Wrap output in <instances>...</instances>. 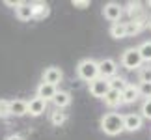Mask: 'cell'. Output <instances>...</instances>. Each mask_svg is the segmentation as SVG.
Masks as SVG:
<instances>
[{
  "mask_svg": "<svg viewBox=\"0 0 151 140\" xmlns=\"http://www.w3.org/2000/svg\"><path fill=\"white\" fill-rule=\"evenodd\" d=\"M99 127L104 135L108 136H118L123 133V114L121 112H106L101 116Z\"/></svg>",
  "mask_w": 151,
  "mask_h": 140,
  "instance_id": "cell-1",
  "label": "cell"
},
{
  "mask_svg": "<svg viewBox=\"0 0 151 140\" xmlns=\"http://www.w3.org/2000/svg\"><path fill=\"white\" fill-rule=\"evenodd\" d=\"M77 75L80 80H84V82H91V80L99 79V64L97 60L93 58H84V60H80L77 64Z\"/></svg>",
  "mask_w": 151,
  "mask_h": 140,
  "instance_id": "cell-2",
  "label": "cell"
},
{
  "mask_svg": "<svg viewBox=\"0 0 151 140\" xmlns=\"http://www.w3.org/2000/svg\"><path fill=\"white\" fill-rule=\"evenodd\" d=\"M119 64L121 67H125L127 71H138L142 67V56L138 52V47H129L121 52V58H119Z\"/></svg>",
  "mask_w": 151,
  "mask_h": 140,
  "instance_id": "cell-3",
  "label": "cell"
},
{
  "mask_svg": "<svg viewBox=\"0 0 151 140\" xmlns=\"http://www.w3.org/2000/svg\"><path fill=\"white\" fill-rule=\"evenodd\" d=\"M123 6L119 2H106L103 6V17L106 21H110L114 25V22H121V17H123Z\"/></svg>",
  "mask_w": 151,
  "mask_h": 140,
  "instance_id": "cell-4",
  "label": "cell"
},
{
  "mask_svg": "<svg viewBox=\"0 0 151 140\" xmlns=\"http://www.w3.org/2000/svg\"><path fill=\"white\" fill-rule=\"evenodd\" d=\"M99 64V77L101 79H106L110 80L112 77H116L118 75V62L114 60V58H103V60L97 62Z\"/></svg>",
  "mask_w": 151,
  "mask_h": 140,
  "instance_id": "cell-5",
  "label": "cell"
},
{
  "mask_svg": "<svg viewBox=\"0 0 151 140\" xmlns=\"http://www.w3.org/2000/svg\"><path fill=\"white\" fill-rule=\"evenodd\" d=\"M144 125V118L140 116V112H127L123 114V131L127 133H136L140 131Z\"/></svg>",
  "mask_w": 151,
  "mask_h": 140,
  "instance_id": "cell-6",
  "label": "cell"
},
{
  "mask_svg": "<svg viewBox=\"0 0 151 140\" xmlns=\"http://www.w3.org/2000/svg\"><path fill=\"white\" fill-rule=\"evenodd\" d=\"M88 90H90V95H91V97L103 99V97L108 93L110 86H108V80H106V79H101V77H99V79L91 80V82L88 84Z\"/></svg>",
  "mask_w": 151,
  "mask_h": 140,
  "instance_id": "cell-7",
  "label": "cell"
},
{
  "mask_svg": "<svg viewBox=\"0 0 151 140\" xmlns=\"http://www.w3.org/2000/svg\"><path fill=\"white\" fill-rule=\"evenodd\" d=\"M63 80V71L60 67H56V66H50L47 67L43 71V77H41V82H47V84H52V86H56L58 88V84H60Z\"/></svg>",
  "mask_w": 151,
  "mask_h": 140,
  "instance_id": "cell-8",
  "label": "cell"
},
{
  "mask_svg": "<svg viewBox=\"0 0 151 140\" xmlns=\"http://www.w3.org/2000/svg\"><path fill=\"white\" fill-rule=\"evenodd\" d=\"M47 112V101H43V99H39L37 95H34L30 101H28V114L32 116V118H37V116H41Z\"/></svg>",
  "mask_w": 151,
  "mask_h": 140,
  "instance_id": "cell-9",
  "label": "cell"
},
{
  "mask_svg": "<svg viewBox=\"0 0 151 140\" xmlns=\"http://www.w3.org/2000/svg\"><path fill=\"white\" fill-rule=\"evenodd\" d=\"M121 99H123V105H132L140 99V93H138V84L129 82L121 90Z\"/></svg>",
  "mask_w": 151,
  "mask_h": 140,
  "instance_id": "cell-10",
  "label": "cell"
},
{
  "mask_svg": "<svg viewBox=\"0 0 151 140\" xmlns=\"http://www.w3.org/2000/svg\"><path fill=\"white\" fill-rule=\"evenodd\" d=\"M26 114H28V101H24V99H11L9 101V116L22 118Z\"/></svg>",
  "mask_w": 151,
  "mask_h": 140,
  "instance_id": "cell-11",
  "label": "cell"
},
{
  "mask_svg": "<svg viewBox=\"0 0 151 140\" xmlns=\"http://www.w3.org/2000/svg\"><path fill=\"white\" fill-rule=\"evenodd\" d=\"M56 92L58 88L56 86H52V84H47V82H39L37 84V88H36V95L39 99H43V101H52V97L56 95Z\"/></svg>",
  "mask_w": 151,
  "mask_h": 140,
  "instance_id": "cell-12",
  "label": "cell"
},
{
  "mask_svg": "<svg viewBox=\"0 0 151 140\" xmlns=\"http://www.w3.org/2000/svg\"><path fill=\"white\" fill-rule=\"evenodd\" d=\"M15 17L22 22H30L34 21V13H32V6L30 2H19L15 8Z\"/></svg>",
  "mask_w": 151,
  "mask_h": 140,
  "instance_id": "cell-13",
  "label": "cell"
},
{
  "mask_svg": "<svg viewBox=\"0 0 151 140\" xmlns=\"http://www.w3.org/2000/svg\"><path fill=\"white\" fill-rule=\"evenodd\" d=\"M123 11L129 15V21H146L144 19V6L140 2H129Z\"/></svg>",
  "mask_w": 151,
  "mask_h": 140,
  "instance_id": "cell-14",
  "label": "cell"
},
{
  "mask_svg": "<svg viewBox=\"0 0 151 140\" xmlns=\"http://www.w3.org/2000/svg\"><path fill=\"white\" fill-rule=\"evenodd\" d=\"M50 103L54 105V108L63 110V108H67L69 105H71V93L65 92V90H58V92H56V95L52 97V101H50Z\"/></svg>",
  "mask_w": 151,
  "mask_h": 140,
  "instance_id": "cell-15",
  "label": "cell"
},
{
  "mask_svg": "<svg viewBox=\"0 0 151 140\" xmlns=\"http://www.w3.org/2000/svg\"><path fill=\"white\" fill-rule=\"evenodd\" d=\"M30 6H32L34 21H43L45 17H49V13H50L49 4H45V2H30Z\"/></svg>",
  "mask_w": 151,
  "mask_h": 140,
  "instance_id": "cell-16",
  "label": "cell"
},
{
  "mask_svg": "<svg viewBox=\"0 0 151 140\" xmlns=\"http://www.w3.org/2000/svg\"><path fill=\"white\" fill-rule=\"evenodd\" d=\"M103 101H104V105H106L108 108H118V107L123 105L121 92H118V90H108V93L103 97Z\"/></svg>",
  "mask_w": 151,
  "mask_h": 140,
  "instance_id": "cell-17",
  "label": "cell"
},
{
  "mask_svg": "<svg viewBox=\"0 0 151 140\" xmlns=\"http://www.w3.org/2000/svg\"><path fill=\"white\" fill-rule=\"evenodd\" d=\"M144 28H146V21H127L125 22V32L127 38H134L138 36Z\"/></svg>",
  "mask_w": 151,
  "mask_h": 140,
  "instance_id": "cell-18",
  "label": "cell"
},
{
  "mask_svg": "<svg viewBox=\"0 0 151 140\" xmlns=\"http://www.w3.org/2000/svg\"><path fill=\"white\" fill-rule=\"evenodd\" d=\"M49 120H50V123L54 127H62L67 121V112L65 110H60V108H54V110H50Z\"/></svg>",
  "mask_w": 151,
  "mask_h": 140,
  "instance_id": "cell-19",
  "label": "cell"
},
{
  "mask_svg": "<svg viewBox=\"0 0 151 140\" xmlns=\"http://www.w3.org/2000/svg\"><path fill=\"white\" fill-rule=\"evenodd\" d=\"M110 36H112L114 39H123L127 38V32H125V22H114V25H110Z\"/></svg>",
  "mask_w": 151,
  "mask_h": 140,
  "instance_id": "cell-20",
  "label": "cell"
},
{
  "mask_svg": "<svg viewBox=\"0 0 151 140\" xmlns=\"http://www.w3.org/2000/svg\"><path fill=\"white\" fill-rule=\"evenodd\" d=\"M138 52H140V56H142V62H146L149 66L151 64V39L138 45Z\"/></svg>",
  "mask_w": 151,
  "mask_h": 140,
  "instance_id": "cell-21",
  "label": "cell"
},
{
  "mask_svg": "<svg viewBox=\"0 0 151 140\" xmlns=\"http://www.w3.org/2000/svg\"><path fill=\"white\" fill-rule=\"evenodd\" d=\"M138 84H151V66H142L138 69Z\"/></svg>",
  "mask_w": 151,
  "mask_h": 140,
  "instance_id": "cell-22",
  "label": "cell"
},
{
  "mask_svg": "<svg viewBox=\"0 0 151 140\" xmlns=\"http://www.w3.org/2000/svg\"><path fill=\"white\" fill-rule=\"evenodd\" d=\"M129 84L127 80L123 79V77H119V75H116V77H112L108 80V86H110V90H118V92H121L125 88V86Z\"/></svg>",
  "mask_w": 151,
  "mask_h": 140,
  "instance_id": "cell-23",
  "label": "cell"
},
{
  "mask_svg": "<svg viewBox=\"0 0 151 140\" xmlns=\"http://www.w3.org/2000/svg\"><path fill=\"white\" fill-rule=\"evenodd\" d=\"M140 116L144 120H151V97L149 99H144L142 107H140Z\"/></svg>",
  "mask_w": 151,
  "mask_h": 140,
  "instance_id": "cell-24",
  "label": "cell"
},
{
  "mask_svg": "<svg viewBox=\"0 0 151 140\" xmlns=\"http://www.w3.org/2000/svg\"><path fill=\"white\" fill-rule=\"evenodd\" d=\"M9 118V99H0V120Z\"/></svg>",
  "mask_w": 151,
  "mask_h": 140,
  "instance_id": "cell-25",
  "label": "cell"
},
{
  "mask_svg": "<svg viewBox=\"0 0 151 140\" xmlns=\"http://www.w3.org/2000/svg\"><path fill=\"white\" fill-rule=\"evenodd\" d=\"M138 93H140V97L149 99L151 97V84H138Z\"/></svg>",
  "mask_w": 151,
  "mask_h": 140,
  "instance_id": "cell-26",
  "label": "cell"
},
{
  "mask_svg": "<svg viewBox=\"0 0 151 140\" xmlns=\"http://www.w3.org/2000/svg\"><path fill=\"white\" fill-rule=\"evenodd\" d=\"M71 6L78 8V9H86V8H90V0H73Z\"/></svg>",
  "mask_w": 151,
  "mask_h": 140,
  "instance_id": "cell-27",
  "label": "cell"
},
{
  "mask_svg": "<svg viewBox=\"0 0 151 140\" xmlns=\"http://www.w3.org/2000/svg\"><path fill=\"white\" fill-rule=\"evenodd\" d=\"M6 140H24V136H22V135H17V133H13V135H8V136H6Z\"/></svg>",
  "mask_w": 151,
  "mask_h": 140,
  "instance_id": "cell-28",
  "label": "cell"
},
{
  "mask_svg": "<svg viewBox=\"0 0 151 140\" xmlns=\"http://www.w3.org/2000/svg\"><path fill=\"white\" fill-rule=\"evenodd\" d=\"M4 4L6 6H11V8H17V4H19V2H15V0H6Z\"/></svg>",
  "mask_w": 151,
  "mask_h": 140,
  "instance_id": "cell-29",
  "label": "cell"
},
{
  "mask_svg": "<svg viewBox=\"0 0 151 140\" xmlns=\"http://www.w3.org/2000/svg\"><path fill=\"white\" fill-rule=\"evenodd\" d=\"M146 28H149V30H151V15L146 19Z\"/></svg>",
  "mask_w": 151,
  "mask_h": 140,
  "instance_id": "cell-30",
  "label": "cell"
},
{
  "mask_svg": "<svg viewBox=\"0 0 151 140\" xmlns=\"http://www.w3.org/2000/svg\"><path fill=\"white\" fill-rule=\"evenodd\" d=\"M147 6H149V8H151V0H149V2H147Z\"/></svg>",
  "mask_w": 151,
  "mask_h": 140,
  "instance_id": "cell-31",
  "label": "cell"
}]
</instances>
